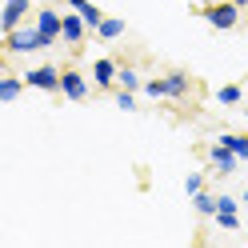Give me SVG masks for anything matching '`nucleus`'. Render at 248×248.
Instances as JSON below:
<instances>
[{
  "instance_id": "obj_6",
  "label": "nucleus",
  "mask_w": 248,
  "mask_h": 248,
  "mask_svg": "<svg viewBox=\"0 0 248 248\" xmlns=\"http://www.w3.org/2000/svg\"><path fill=\"white\" fill-rule=\"evenodd\" d=\"M208 164H212L220 176H232V172H236V164H240V156H236V152H232L228 144H220V140H216V144L208 148Z\"/></svg>"
},
{
  "instance_id": "obj_9",
  "label": "nucleus",
  "mask_w": 248,
  "mask_h": 248,
  "mask_svg": "<svg viewBox=\"0 0 248 248\" xmlns=\"http://www.w3.org/2000/svg\"><path fill=\"white\" fill-rule=\"evenodd\" d=\"M60 92H64L68 100H88V80L76 68H64V76H60Z\"/></svg>"
},
{
  "instance_id": "obj_20",
  "label": "nucleus",
  "mask_w": 248,
  "mask_h": 248,
  "mask_svg": "<svg viewBox=\"0 0 248 248\" xmlns=\"http://www.w3.org/2000/svg\"><path fill=\"white\" fill-rule=\"evenodd\" d=\"M200 188H204V176H200V172H188V176H184V192H188V196H196Z\"/></svg>"
},
{
  "instance_id": "obj_16",
  "label": "nucleus",
  "mask_w": 248,
  "mask_h": 248,
  "mask_svg": "<svg viewBox=\"0 0 248 248\" xmlns=\"http://www.w3.org/2000/svg\"><path fill=\"white\" fill-rule=\"evenodd\" d=\"M116 88H128V92H136V88H144V80L136 76V68H128V64H124V68L116 72Z\"/></svg>"
},
{
  "instance_id": "obj_10",
  "label": "nucleus",
  "mask_w": 248,
  "mask_h": 248,
  "mask_svg": "<svg viewBox=\"0 0 248 248\" xmlns=\"http://www.w3.org/2000/svg\"><path fill=\"white\" fill-rule=\"evenodd\" d=\"M220 228H228V232H236L240 228V216H236V200L232 196H216V216H212Z\"/></svg>"
},
{
  "instance_id": "obj_3",
  "label": "nucleus",
  "mask_w": 248,
  "mask_h": 248,
  "mask_svg": "<svg viewBox=\"0 0 248 248\" xmlns=\"http://www.w3.org/2000/svg\"><path fill=\"white\" fill-rule=\"evenodd\" d=\"M204 20L212 28H220V32H228V28L240 24V4H232V0H212L204 8Z\"/></svg>"
},
{
  "instance_id": "obj_1",
  "label": "nucleus",
  "mask_w": 248,
  "mask_h": 248,
  "mask_svg": "<svg viewBox=\"0 0 248 248\" xmlns=\"http://www.w3.org/2000/svg\"><path fill=\"white\" fill-rule=\"evenodd\" d=\"M144 96H152V100H184L192 92V76L188 72H168V76H156V80H144Z\"/></svg>"
},
{
  "instance_id": "obj_14",
  "label": "nucleus",
  "mask_w": 248,
  "mask_h": 248,
  "mask_svg": "<svg viewBox=\"0 0 248 248\" xmlns=\"http://www.w3.org/2000/svg\"><path fill=\"white\" fill-rule=\"evenodd\" d=\"M220 144H228L240 160H248V136L244 132H220Z\"/></svg>"
},
{
  "instance_id": "obj_7",
  "label": "nucleus",
  "mask_w": 248,
  "mask_h": 248,
  "mask_svg": "<svg viewBox=\"0 0 248 248\" xmlns=\"http://www.w3.org/2000/svg\"><path fill=\"white\" fill-rule=\"evenodd\" d=\"M36 28L44 32V40H48V44H56L60 32H64V16H60L56 8H40V12H36Z\"/></svg>"
},
{
  "instance_id": "obj_23",
  "label": "nucleus",
  "mask_w": 248,
  "mask_h": 248,
  "mask_svg": "<svg viewBox=\"0 0 248 248\" xmlns=\"http://www.w3.org/2000/svg\"><path fill=\"white\" fill-rule=\"evenodd\" d=\"M244 204H248V188H244Z\"/></svg>"
},
{
  "instance_id": "obj_8",
  "label": "nucleus",
  "mask_w": 248,
  "mask_h": 248,
  "mask_svg": "<svg viewBox=\"0 0 248 248\" xmlns=\"http://www.w3.org/2000/svg\"><path fill=\"white\" fill-rule=\"evenodd\" d=\"M84 32H92V28L84 24V16H80V12H64V32H60V36H64V44H72V48H80V40H84Z\"/></svg>"
},
{
  "instance_id": "obj_18",
  "label": "nucleus",
  "mask_w": 248,
  "mask_h": 248,
  "mask_svg": "<svg viewBox=\"0 0 248 248\" xmlns=\"http://www.w3.org/2000/svg\"><path fill=\"white\" fill-rule=\"evenodd\" d=\"M240 96H244L240 84H224L220 92H216V100H220V104H240Z\"/></svg>"
},
{
  "instance_id": "obj_4",
  "label": "nucleus",
  "mask_w": 248,
  "mask_h": 248,
  "mask_svg": "<svg viewBox=\"0 0 248 248\" xmlns=\"http://www.w3.org/2000/svg\"><path fill=\"white\" fill-rule=\"evenodd\" d=\"M60 68H52V64H40V68H28L24 72V84L28 88H36V92H60Z\"/></svg>"
},
{
  "instance_id": "obj_15",
  "label": "nucleus",
  "mask_w": 248,
  "mask_h": 248,
  "mask_svg": "<svg viewBox=\"0 0 248 248\" xmlns=\"http://www.w3.org/2000/svg\"><path fill=\"white\" fill-rule=\"evenodd\" d=\"M96 36H100V40H116V36H124V20H120V16H104L100 28H96Z\"/></svg>"
},
{
  "instance_id": "obj_19",
  "label": "nucleus",
  "mask_w": 248,
  "mask_h": 248,
  "mask_svg": "<svg viewBox=\"0 0 248 248\" xmlns=\"http://www.w3.org/2000/svg\"><path fill=\"white\" fill-rule=\"evenodd\" d=\"M116 108H120V112H132V108H136V92L120 88V92H116Z\"/></svg>"
},
{
  "instance_id": "obj_5",
  "label": "nucleus",
  "mask_w": 248,
  "mask_h": 248,
  "mask_svg": "<svg viewBox=\"0 0 248 248\" xmlns=\"http://www.w3.org/2000/svg\"><path fill=\"white\" fill-rule=\"evenodd\" d=\"M28 12H32V0H4V12H0V32L20 28Z\"/></svg>"
},
{
  "instance_id": "obj_11",
  "label": "nucleus",
  "mask_w": 248,
  "mask_h": 248,
  "mask_svg": "<svg viewBox=\"0 0 248 248\" xmlns=\"http://www.w3.org/2000/svg\"><path fill=\"white\" fill-rule=\"evenodd\" d=\"M116 64H112V60H108V56H100L96 60V64H92V84H96V88H116Z\"/></svg>"
},
{
  "instance_id": "obj_13",
  "label": "nucleus",
  "mask_w": 248,
  "mask_h": 248,
  "mask_svg": "<svg viewBox=\"0 0 248 248\" xmlns=\"http://www.w3.org/2000/svg\"><path fill=\"white\" fill-rule=\"evenodd\" d=\"M24 88H28V84H24V76H4V80H0V100H4V104H12Z\"/></svg>"
},
{
  "instance_id": "obj_22",
  "label": "nucleus",
  "mask_w": 248,
  "mask_h": 248,
  "mask_svg": "<svg viewBox=\"0 0 248 248\" xmlns=\"http://www.w3.org/2000/svg\"><path fill=\"white\" fill-rule=\"evenodd\" d=\"M184 4H200V0H184Z\"/></svg>"
},
{
  "instance_id": "obj_17",
  "label": "nucleus",
  "mask_w": 248,
  "mask_h": 248,
  "mask_svg": "<svg viewBox=\"0 0 248 248\" xmlns=\"http://www.w3.org/2000/svg\"><path fill=\"white\" fill-rule=\"evenodd\" d=\"M192 208H196L200 216H216V196H212V192H204V188H200V192L192 196Z\"/></svg>"
},
{
  "instance_id": "obj_2",
  "label": "nucleus",
  "mask_w": 248,
  "mask_h": 248,
  "mask_svg": "<svg viewBox=\"0 0 248 248\" xmlns=\"http://www.w3.org/2000/svg\"><path fill=\"white\" fill-rule=\"evenodd\" d=\"M4 48L12 56H28V52H44V48H52L48 40H44V32L36 24H20V28H12V32H4Z\"/></svg>"
},
{
  "instance_id": "obj_12",
  "label": "nucleus",
  "mask_w": 248,
  "mask_h": 248,
  "mask_svg": "<svg viewBox=\"0 0 248 248\" xmlns=\"http://www.w3.org/2000/svg\"><path fill=\"white\" fill-rule=\"evenodd\" d=\"M68 8H76V12H80V16H84V24L92 28V32H96V28H100V20H104V12L92 4V0H68Z\"/></svg>"
},
{
  "instance_id": "obj_21",
  "label": "nucleus",
  "mask_w": 248,
  "mask_h": 248,
  "mask_svg": "<svg viewBox=\"0 0 248 248\" xmlns=\"http://www.w3.org/2000/svg\"><path fill=\"white\" fill-rule=\"evenodd\" d=\"M232 4H240V8H248V0H232Z\"/></svg>"
}]
</instances>
